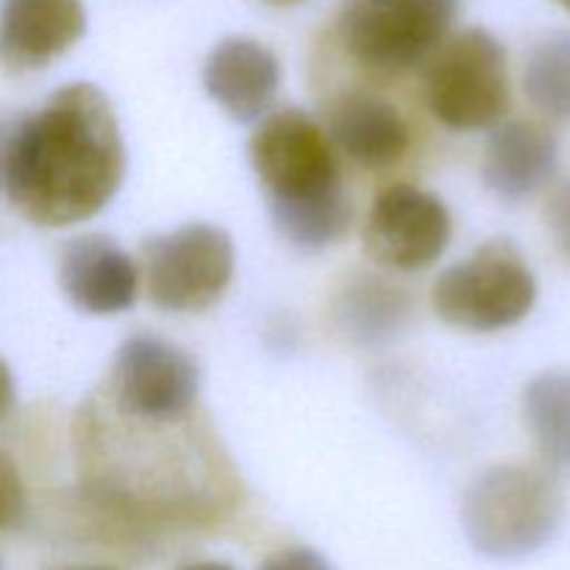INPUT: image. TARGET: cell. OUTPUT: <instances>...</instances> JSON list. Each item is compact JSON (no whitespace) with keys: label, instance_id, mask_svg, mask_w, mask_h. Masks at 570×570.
Segmentation results:
<instances>
[{"label":"cell","instance_id":"obj_1","mask_svg":"<svg viewBox=\"0 0 570 570\" xmlns=\"http://www.w3.org/2000/svg\"><path fill=\"white\" fill-rule=\"evenodd\" d=\"M126 176V145L106 95L70 83L9 134L0 187L37 226L59 228L98 215Z\"/></svg>","mask_w":570,"mask_h":570},{"label":"cell","instance_id":"obj_2","mask_svg":"<svg viewBox=\"0 0 570 570\" xmlns=\"http://www.w3.org/2000/svg\"><path fill=\"white\" fill-rule=\"evenodd\" d=\"M273 223L289 245L321 250L340 243L354 220L332 139L298 109L273 111L248 145Z\"/></svg>","mask_w":570,"mask_h":570},{"label":"cell","instance_id":"obj_3","mask_svg":"<svg viewBox=\"0 0 570 570\" xmlns=\"http://www.w3.org/2000/svg\"><path fill=\"white\" fill-rule=\"evenodd\" d=\"M566 499L551 473L499 465L473 479L462 501V527L473 549L493 560H521L560 529Z\"/></svg>","mask_w":570,"mask_h":570},{"label":"cell","instance_id":"obj_4","mask_svg":"<svg viewBox=\"0 0 570 570\" xmlns=\"http://www.w3.org/2000/svg\"><path fill=\"white\" fill-rule=\"evenodd\" d=\"M510 61L493 33L468 28L445 39L426 67V104L456 131L490 128L510 109Z\"/></svg>","mask_w":570,"mask_h":570},{"label":"cell","instance_id":"obj_5","mask_svg":"<svg viewBox=\"0 0 570 570\" xmlns=\"http://www.w3.org/2000/svg\"><path fill=\"white\" fill-rule=\"evenodd\" d=\"M460 0H348L340 39L362 67L384 76L415 70L449 39Z\"/></svg>","mask_w":570,"mask_h":570},{"label":"cell","instance_id":"obj_6","mask_svg":"<svg viewBox=\"0 0 570 570\" xmlns=\"http://www.w3.org/2000/svg\"><path fill=\"white\" fill-rule=\"evenodd\" d=\"M538 298V282L521 250L507 239L482 245L434 284V309L468 332H499L521 323Z\"/></svg>","mask_w":570,"mask_h":570},{"label":"cell","instance_id":"obj_7","mask_svg":"<svg viewBox=\"0 0 570 570\" xmlns=\"http://www.w3.org/2000/svg\"><path fill=\"white\" fill-rule=\"evenodd\" d=\"M148 298L165 312H204L234 276V243L223 228L189 223L142 245Z\"/></svg>","mask_w":570,"mask_h":570},{"label":"cell","instance_id":"obj_8","mask_svg":"<svg viewBox=\"0 0 570 570\" xmlns=\"http://www.w3.org/2000/svg\"><path fill=\"white\" fill-rule=\"evenodd\" d=\"M198 365L187 351L150 334L126 340L117 351L109 404L145 421H178L198 401Z\"/></svg>","mask_w":570,"mask_h":570},{"label":"cell","instance_id":"obj_9","mask_svg":"<svg viewBox=\"0 0 570 570\" xmlns=\"http://www.w3.org/2000/svg\"><path fill=\"white\" fill-rule=\"evenodd\" d=\"M365 254L390 271H423L445 254L451 215L438 195L412 184H393L371 206L365 220Z\"/></svg>","mask_w":570,"mask_h":570},{"label":"cell","instance_id":"obj_10","mask_svg":"<svg viewBox=\"0 0 570 570\" xmlns=\"http://www.w3.org/2000/svg\"><path fill=\"white\" fill-rule=\"evenodd\" d=\"M87 31L81 0H3L0 3V65L9 72L48 67Z\"/></svg>","mask_w":570,"mask_h":570},{"label":"cell","instance_id":"obj_11","mask_svg":"<svg viewBox=\"0 0 570 570\" xmlns=\"http://www.w3.org/2000/svg\"><path fill=\"white\" fill-rule=\"evenodd\" d=\"M59 278L67 298L89 315H117L137 301V265L104 234L70 239L61 250Z\"/></svg>","mask_w":570,"mask_h":570},{"label":"cell","instance_id":"obj_12","mask_svg":"<svg viewBox=\"0 0 570 570\" xmlns=\"http://www.w3.org/2000/svg\"><path fill=\"white\" fill-rule=\"evenodd\" d=\"M282 67L278 59L248 37H228L204 65V87L215 104L237 122H254L276 100Z\"/></svg>","mask_w":570,"mask_h":570},{"label":"cell","instance_id":"obj_13","mask_svg":"<svg viewBox=\"0 0 570 570\" xmlns=\"http://www.w3.org/2000/svg\"><path fill=\"white\" fill-rule=\"evenodd\" d=\"M328 137L340 150L367 170H387L399 165L410 150V126L382 95H340L328 109Z\"/></svg>","mask_w":570,"mask_h":570},{"label":"cell","instance_id":"obj_14","mask_svg":"<svg viewBox=\"0 0 570 570\" xmlns=\"http://www.w3.org/2000/svg\"><path fill=\"white\" fill-rule=\"evenodd\" d=\"M560 148L554 134L532 120L499 126L484 150V184L504 200H523L554 178Z\"/></svg>","mask_w":570,"mask_h":570},{"label":"cell","instance_id":"obj_15","mask_svg":"<svg viewBox=\"0 0 570 570\" xmlns=\"http://www.w3.org/2000/svg\"><path fill=\"white\" fill-rule=\"evenodd\" d=\"M410 312V295L379 276L351 278L334 301L340 332L360 345L390 343L395 334L404 332Z\"/></svg>","mask_w":570,"mask_h":570},{"label":"cell","instance_id":"obj_16","mask_svg":"<svg viewBox=\"0 0 570 570\" xmlns=\"http://www.w3.org/2000/svg\"><path fill=\"white\" fill-rule=\"evenodd\" d=\"M523 417L549 471L570 473V371H549L529 382Z\"/></svg>","mask_w":570,"mask_h":570},{"label":"cell","instance_id":"obj_17","mask_svg":"<svg viewBox=\"0 0 570 570\" xmlns=\"http://www.w3.org/2000/svg\"><path fill=\"white\" fill-rule=\"evenodd\" d=\"M527 98L543 115L570 122V31L540 39L523 70Z\"/></svg>","mask_w":570,"mask_h":570},{"label":"cell","instance_id":"obj_18","mask_svg":"<svg viewBox=\"0 0 570 570\" xmlns=\"http://www.w3.org/2000/svg\"><path fill=\"white\" fill-rule=\"evenodd\" d=\"M22 512H26V490H22V479L17 473V465L11 456L0 451V529H11L20 523Z\"/></svg>","mask_w":570,"mask_h":570},{"label":"cell","instance_id":"obj_19","mask_svg":"<svg viewBox=\"0 0 570 570\" xmlns=\"http://www.w3.org/2000/svg\"><path fill=\"white\" fill-rule=\"evenodd\" d=\"M546 223H549L557 248L570 259V181L554 189V195L546 204Z\"/></svg>","mask_w":570,"mask_h":570},{"label":"cell","instance_id":"obj_20","mask_svg":"<svg viewBox=\"0 0 570 570\" xmlns=\"http://www.w3.org/2000/svg\"><path fill=\"white\" fill-rule=\"evenodd\" d=\"M259 570H334L323 560L317 551L312 549H287L273 554L271 560H265V566Z\"/></svg>","mask_w":570,"mask_h":570},{"label":"cell","instance_id":"obj_21","mask_svg":"<svg viewBox=\"0 0 570 570\" xmlns=\"http://www.w3.org/2000/svg\"><path fill=\"white\" fill-rule=\"evenodd\" d=\"M14 406V379H11L9 365L0 360V421L11 412Z\"/></svg>","mask_w":570,"mask_h":570},{"label":"cell","instance_id":"obj_22","mask_svg":"<svg viewBox=\"0 0 570 570\" xmlns=\"http://www.w3.org/2000/svg\"><path fill=\"white\" fill-rule=\"evenodd\" d=\"M181 570H234L232 566H223V562H193V566Z\"/></svg>","mask_w":570,"mask_h":570},{"label":"cell","instance_id":"obj_23","mask_svg":"<svg viewBox=\"0 0 570 570\" xmlns=\"http://www.w3.org/2000/svg\"><path fill=\"white\" fill-rule=\"evenodd\" d=\"M59 570H111V568H104V566H83V568H59Z\"/></svg>","mask_w":570,"mask_h":570},{"label":"cell","instance_id":"obj_24","mask_svg":"<svg viewBox=\"0 0 570 570\" xmlns=\"http://www.w3.org/2000/svg\"><path fill=\"white\" fill-rule=\"evenodd\" d=\"M267 3H273V6H293V3H301V0H267Z\"/></svg>","mask_w":570,"mask_h":570},{"label":"cell","instance_id":"obj_25","mask_svg":"<svg viewBox=\"0 0 570 570\" xmlns=\"http://www.w3.org/2000/svg\"><path fill=\"white\" fill-rule=\"evenodd\" d=\"M557 3H560L566 11H570V0H557Z\"/></svg>","mask_w":570,"mask_h":570},{"label":"cell","instance_id":"obj_26","mask_svg":"<svg viewBox=\"0 0 570 570\" xmlns=\"http://www.w3.org/2000/svg\"><path fill=\"white\" fill-rule=\"evenodd\" d=\"M0 570H3V568H0Z\"/></svg>","mask_w":570,"mask_h":570}]
</instances>
